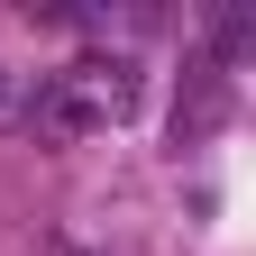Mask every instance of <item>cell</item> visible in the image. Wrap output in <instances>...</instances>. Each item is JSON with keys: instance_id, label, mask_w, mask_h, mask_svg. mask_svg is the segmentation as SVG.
<instances>
[{"instance_id": "6da1fadb", "label": "cell", "mask_w": 256, "mask_h": 256, "mask_svg": "<svg viewBox=\"0 0 256 256\" xmlns=\"http://www.w3.org/2000/svg\"><path fill=\"white\" fill-rule=\"evenodd\" d=\"M128 101H138V55H82V64H64V74L28 82V110L18 119H37V138L74 146V138H92V128H110Z\"/></svg>"}, {"instance_id": "7a4b0ae2", "label": "cell", "mask_w": 256, "mask_h": 256, "mask_svg": "<svg viewBox=\"0 0 256 256\" xmlns=\"http://www.w3.org/2000/svg\"><path fill=\"white\" fill-rule=\"evenodd\" d=\"M220 119H229V74H220V64H192V82H183V101H174V138L202 146Z\"/></svg>"}, {"instance_id": "3957f363", "label": "cell", "mask_w": 256, "mask_h": 256, "mask_svg": "<svg viewBox=\"0 0 256 256\" xmlns=\"http://www.w3.org/2000/svg\"><path fill=\"white\" fill-rule=\"evenodd\" d=\"M18 110H28V82L10 74V64H0V119H18Z\"/></svg>"}]
</instances>
